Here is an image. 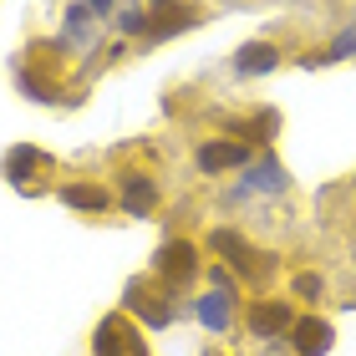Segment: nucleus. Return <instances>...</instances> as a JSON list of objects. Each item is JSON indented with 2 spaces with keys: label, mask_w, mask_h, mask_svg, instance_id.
Here are the masks:
<instances>
[{
  "label": "nucleus",
  "mask_w": 356,
  "mask_h": 356,
  "mask_svg": "<svg viewBox=\"0 0 356 356\" xmlns=\"http://www.w3.org/2000/svg\"><path fill=\"white\" fill-rule=\"evenodd\" d=\"M193 275H199V250H193L188 239H168V245L158 250V280L168 290H178V285H188Z\"/></svg>",
  "instance_id": "nucleus-1"
},
{
  "label": "nucleus",
  "mask_w": 356,
  "mask_h": 356,
  "mask_svg": "<svg viewBox=\"0 0 356 356\" xmlns=\"http://www.w3.org/2000/svg\"><path fill=\"white\" fill-rule=\"evenodd\" d=\"M92 351L97 356H148V346H143V336L127 326L122 316H107L102 326H97V336H92Z\"/></svg>",
  "instance_id": "nucleus-2"
},
{
  "label": "nucleus",
  "mask_w": 356,
  "mask_h": 356,
  "mask_svg": "<svg viewBox=\"0 0 356 356\" xmlns=\"http://www.w3.org/2000/svg\"><path fill=\"white\" fill-rule=\"evenodd\" d=\"M168 296H173L168 285H163V290H153L148 280H133V285H127V311H138L153 331H163L168 321H173V300H168Z\"/></svg>",
  "instance_id": "nucleus-3"
},
{
  "label": "nucleus",
  "mask_w": 356,
  "mask_h": 356,
  "mask_svg": "<svg viewBox=\"0 0 356 356\" xmlns=\"http://www.w3.org/2000/svg\"><path fill=\"white\" fill-rule=\"evenodd\" d=\"M209 245H214V254H224V270H234V275H265L270 270L265 254H254L245 245V234H234V229H214Z\"/></svg>",
  "instance_id": "nucleus-4"
},
{
  "label": "nucleus",
  "mask_w": 356,
  "mask_h": 356,
  "mask_svg": "<svg viewBox=\"0 0 356 356\" xmlns=\"http://www.w3.org/2000/svg\"><path fill=\"white\" fill-rule=\"evenodd\" d=\"M290 341H296L300 356H326L336 331H331V321H321V316H300L296 326H290Z\"/></svg>",
  "instance_id": "nucleus-5"
},
{
  "label": "nucleus",
  "mask_w": 356,
  "mask_h": 356,
  "mask_svg": "<svg viewBox=\"0 0 356 356\" xmlns=\"http://www.w3.org/2000/svg\"><path fill=\"white\" fill-rule=\"evenodd\" d=\"M290 326H296V311H290L285 300H260L250 311V331L260 336V341H270V336H285Z\"/></svg>",
  "instance_id": "nucleus-6"
},
{
  "label": "nucleus",
  "mask_w": 356,
  "mask_h": 356,
  "mask_svg": "<svg viewBox=\"0 0 356 356\" xmlns=\"http://www.w3.org/2000/svg\"><path fill=\"white\" fill-rule=\"evenodd\" d=\"M234 163H250L245 143H204V148H199V168L204 173H224V168H234Z\"/></svg>",
  "instance_id": "nucleus-7"
},
{
  "label": "nucleus",
  "mask_w": 356,
  "mask_h": 356,
  "mask_svg": "<svg viewBox=\"0 0 356 356\" xmlns=\"http://www.w3.org/2000/svg\"><path fill=\"white\" fill-rule=\"evenodd\" d=\"M275 61H280V51L265 41H250V46H239V56H234V72L239 76H254V72H275Z\"/></svg>",
  "instance_id": "nucleus-8"
},
{
  "label": "nucleus",
  "mask_w": 356,
  "mask_h": 356,
  "mask_svg": "<svg viewBox=\"0 0 356 356\" xmlns=\"http://www.w3.org/2000/svg\"><path fill=\"white\" fill-rule=\"evenodd\" d=\"M285 184H290V178H285V168L275 163V158H260V163L250 168V178H245L250 193H285Z\"/></svg>",
  "instance_id": "nucleus-9"
},
{
  "label": "nucleus",
  "mask_w": 356,
  "mask_h": 356,
  "mask_svg": "<svg viewBox=\"0 0 356 356\" xmlns=\"http://www.w3.org/2000/svg\"><path fill=\"white\" fill-rule=\"evenodd\" d=\"M61 204H67V209H87V214H102L112 199L97 184H61Z\"/></svg>",
  "instance_id": "nucleus-10"
},
{
  "label": "nucleus",
  "mask_w": 356,
  "mask_h": 356,
  "mask_svg": "<svg viewBox=\"0 0 356 356\" xmlns=\"http://www.w3.org/2000/svg\"><path fill=\"white\" fill-rule=\"evenodd\" d=\"M153 199H158L153 178H138V173H127V178H122V209H127V214H148Z\"/></svg>",
  "instance_id": "nucleus-11"
},
{
  "label": "nucleus",
  "mask_w": 356,
  "mask_h": 356,
  "mask_svg": "<svg viewBox=\"0 0 356 356\" xmlns=\"http://www.w3.org/2000/svg\"><path fill=\"white\" fill-rule=\"evenodd\" d=\"M193 311H199V321L209 331H219V336L229 331V300H224L219 290H214V296H199V300H193Z\"/></svg>",
  "instance_id": "nucleus-12"
},
{
  "label": "nucleus",
  "mask_w": 356,
  "mask_h": 356,
  "mask_svg": "<svg viewBox=\"0 0 356 356\" xmlns=\"http://www.w3.org/2000/svg\"><path fill=\"white\" fill-rule=\"evenodd\" d=\"M46 163H51L46 153H36V148H15V153H6V178H10V184H26L31 168H46Z\"/></svg>",
  "instance_id": "nucleus-13"
},
{
  "label": "nucleus",
  "mask_w": 356,
  "mask_h": 356,
  "mask_svg": "<svg viewBox=\"0 0 356 356\" xmlns=\"http://www.w3.org/2000/svg\"><path fill=\"white\" fill-rule=\"evenodd\" d=\"M163 21H148V36H173V31H188V26H199V10H158Z\"/></svg>",
  "instance_id": "nucleus-14"
},
{
  "label": "nucleus",
  "mask_w": 356,
  "mask_h": 356,
  "mask_svg": "<svg viewBox=\"0 0 356 356\" xmlns=\"http://www.w3.org/2000/svg\"><path fill=\"white\" fill-rule=\"evenodd\" d=\"M118 31H127V36H133V31H138V36H148V15H143V10H122L118 15Z\"/></svg>",
  "instance_id": "nucleus-15"
},
{
  "label": "nucleus",
  "mask_w": 356,
  "mask_h": 356,
  "mask_svg": "<svg viewBox=\"0 0 356 356\" xmlns=\"http://www.w3.org/2000/svg\"><path fill=\"white\" fill-rule=\"evenodd\" d=\"M209 280H214V290H219L224 300H234V290H239V285H234V275L224 270V265H214V270H209Z\"/></svg>",
  "instance_id": "nucleus-16"
},
{
  "label": "nucleus",
  "mask_w": 356,
  "mask_h": 356,
  "mask_svg": "<svg viewBox=\"0 0 356 356\" xmlns=\"http://www.w3.org/2000/svg\"><path fill=\"white\" fill-rule=\"evenodd\" d=\"M331 56H336V61H341V56H356V26H351V31H341V36H336Z\"/></svg>",
  "instance_id": "nucleus-17"
},
{
  "label": "nucleus",
  "mask_w": 356,
  "mask_h": 356,
  "mask_svg": "<svg viewBox=\"0 0 356 356\" xmlns=\"http://www.w3.org/2000/svg\"><path fill=\"white\" fill-rule=\"evenodd\" d=\"M296 296L316 300V296H321V275H296Z\"/></svg>",
  "instance_id": "nucleus-18"
},
{
  "label": "nucleus",
  "mask_w": 356,
  "mask_h": 356,
  "mask_svg": "<svg viewBox=\"0 0 356 356\" xmlns=\"http://www.w3.org/2000/svg\"><path fill=\"white\" fill-rule=\"evenodd\" d=\"M87 10H92V15H107V10H112V0H87Z\"/></svg>",
  "instance_id": "nucleus-19"
}]
</instances>
